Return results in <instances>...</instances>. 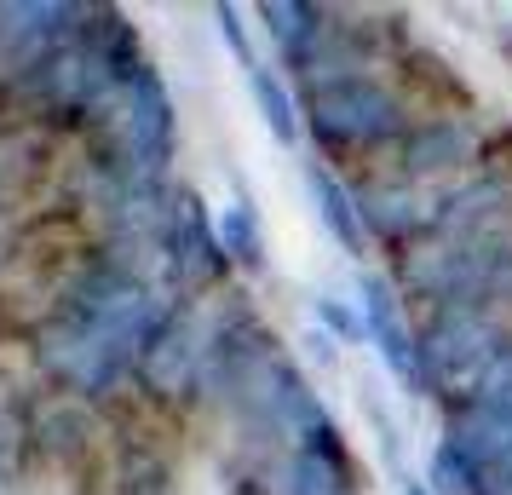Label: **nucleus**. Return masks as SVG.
I'll list each match as a JSON object with an SVG mask.
<instances>
[{
    "label": "nucleus",
    "instance_id": "nucleus-1",
    "mask_svg": "<svg viewBox=\"0 0 512 495\" xmlns=\"http://www.w3.org/2000/svg\"><path fill=\"white\" fill-rule=\"evenodd\" d=\"M254 98H259V110H265V121L277 127V139H282V144L294 139V116H288V98H282L277 81H265V70H254Z\"/></svg>",
    "mask_w": 512,
    "mask_h": 495
},
{
    "label": "nucleus",
    "instance_id": "nucleus-3",
    "mask_svg": "<svg viewBox=\"0 0 512 495\" xmlns=\"http://www.w3.org/2000/svg\"><path fill=\"white\" fill-rule=\"evenodd\" d=\"M409 495H420V490H409Z\"/></svg>",
    "mask_w": 512,
    "mask_h": 495
},
{
    "label": "nucleus",
    "instance_id": "nucleus-2",
    "mask_svg": "<svg viewBox=\"0 0 512 495\" xmlns=\"http://www.w3.org/2000/svg\"><path fill=\"white\" fill-rule=\"evenodd\" d=\"M311 185L323 190V213H328V225L340 231V242H346V248H357V231H351V219H346V196H340V185H334V179H323V173H311Z\"/></svg>",
    "mask_w": 512,
    "mask_h": 495
}]
</instances>
